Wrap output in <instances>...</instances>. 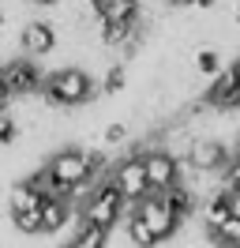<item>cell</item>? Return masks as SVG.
<instances>
[{
	"mask_svg": "<svg viewBox=\"0 0 240 248\" xmlns=\"http://www.w3.org/2000/svg\"><path fill=\"white\" fill-rule=\"evenodd\" d=\"M19 46H23V53H30V57H49V53L57 49V31H53L45 19H30L27 27H23V34H19Z\"/></svg>",
	"mask_w": 240,
	"mask_h": 248,
	"instance_id": "cell-10",
	"label": "cell"
},
{
	"mask_svg": "<svg viewBox=\"0 0 240 248\" xmlns=\"http://www.w3.org/2000/svg\"><path fill=\"white\" fill-rule=\"evenodd\" d=\"M75 207L68 196H42V233H60L72 222Z\"/></svg>",
	"mask_w": 240,
	"mask_h": 248,
	"instance_id": "cell-11",
	"label": "cell"
},
{
	"mask_svg": "<svg viewBox=\"0 0 240 248\" xmlns=\"http://www.w3.org/2000/svg\"><path fill=\"white\" fill-rule=\"evenodd\" d=\"M42 94L53 109H60V106L72 109V106H83V102H94V98L102 94V87H98L83 68H60V72H49V76H45Z\"/></svg>",
	"mask_w": 240,
	"mask_h": 248,
	"instance_id": "cell-1",
	"label": "cell"
},
{
	"mask_svg": "<svg viewBox=\"0 0 240 248\" xmlns=\"http://www.w3.org/2000/svg\"><path fill=\"white\" fill-rule=\"evenodd\" d=\"M109 181L117 185V192L124 196V203H139L143 196H150V181H147V166L143 155H128L109 166Z\"/></svg>",
	"mask_w": 240,
	"mask_h": 248,
	"instance_id": "cell-3",
	"label": "cell"
},
{
	"mask_svg": "<svg viewBox=\"0 0 240 248\" xmlns=\"http://www.w3.org/2000/svg\"><path fill=\"white\" fill-rule=\"evenodd\" d=\"M207 233H210V241H214V245H240V218L229 215L218 230H207Z\"/></svg>",
	"mask_w": 240,
	"mask_h": 248,
	"instance_id": "cell-17",
	"label": "cell"
},
{
	"mask_svg": "<svg viewBox=\"0 0 240 248\" xmlns=\"http://www.w3.org/2000/svg\"><path fill=\"white\" fill-rule=\"evenodd\" d=\"M229 147L218 136H195L192 147H188V162H192L195 173H222V166L229 162Z\"/></svg>",
	"mask_w": 240,
	"mask_h": 248,
	"instance_id": "cell-7",
	"label": "cell"
},
{
	"mask_svg": "<svg viewBox=\"0 0 240 248\" xmlns=\"http://www.w3.org/2000/svg\"><path fill=\"white\" fill-rule=\"evenodd\" d=\"M0 72H4V83L12 87V94H23V98H30V94H42L45 76H42V68L34 64V57H19V61L4 64Z\"/></svg>",
	"mask_w": 240,
	"mask_h": 248,
	"instance_id": "cell-9",
	"label": "cell"
},
{
	"mask_svg": "<svg viewBox=\"0 0 240 248\" xmlns=\"http://www.w3.org/2000/svg\"><path fill=\"white\" fill-rule=\"evenodd\" d=\"M203 102L210 109H218V113H233L240 109V61L229 64V68H218L214 76H210V87L203 94Z\"/></svg>",
	"mask_w": 240,
	"mask_h": 248,
	"instance_id": "cell-4",
	"label": "cell"
},
{
	"mask_svg": "<svg viewBox=\"0 0 240 248\" xmlns=\"http://www.w3.org/2000/svg\"><path fill=\"white\" fill-rule=\"evenodd\" d=\"M124 83H128V68H124V64H113V68L105 72V79H102V94H120Z\"/></svg>",
	"mask_w": 240,
	"mask_h": 248,
	"instance_id": "cell-19",
	"label": "cell"
},
{
	"mask_svg": "<svg viewBox=\"0 0 240 248\" xmlns=\"http://www.w3.org/2000/svg\"><path fill=\"white\" fill-rule=\"evenodd\" d=\"M105 237H109V230H102V226H94V222H79V233L72 237V248H105Z\"/></svg>",
	"mask_w": 240,
	"mask_h": 248,
	"instance_id": "cell-14",
	"label": "cell"
},
{
	"mask_svg": "<svg viewBox=\"0 0 240 248\" xmlns=\"http://www.w3.org/2000/svg\"><path fill=\"white\" fill-rule=\"evenodd\" d=\"M98 19H139V0H105Z\"/></svg>",
	"mask_w": 240,
	"mask_h": 248,
	"instance_id": "cell-15",
	"label": "cell"
},
{
	"mask_svg": "<svg viewBox=\"0 0 240 248\" xmlns=\"http://www.w3.org/2000/svg\"><path fill=\"white\" fill-rule=\"evenodd\" d=\"M143 166H147V181H150V192H165L169 185L180 181V158L165 147H150L143 151Z\"/></svg>",
	"mask_w": 240,
	"mask_h": 248,
	"instance_id": "cell-6",
	"label": "cell"
},
{
	"mask_svg": "<svg viewBox=\"0 0 240 248\" xmlns=\"http://www.w3.org/2000/svg\"><path fill=\"white\" fill-rule=\"evenodd\" d=\"M15 94H12V87L4 83V72H0V109H8V102H12Z\"/></svg>",
	"mask_w": 240,
	"mask_h": 248,
	"instance_id": "cell-24",
	"label": "cell"
},
{
	"mask_svg": "<svg viewBox=\"0 0 240 248\" xmlns=\"http://www.w3.org/2000/svg\"><path fill=\"white\" fill-rule=\"evenodd\" d=\"M30 207H42V192L30 185V181H23V185H15L12 192H8V211H30Z\"/></svg>",
	"mask_w": 240,
	"mask_h": 248,
	"instance_id": "cell-13",
	"label": "cell"
},
{
	"mask_svg": "<svg viewBox=\"0 0 240 248\" xmlns=\"http://www.w3.org/2000/svg\"><path fill=\"white\" fill-rule=\"evenodd\" d=\"M34 8H49V4H60V0H30Z\"/></svg>",
	"mask_w": 240,
	"mask_h": 248,
	"instance_id": "cell-26",
	"label": "cell"
},
{
	"mask_svg": "<svg viewBox=\"0 0 240 248\" xmlns=\"http://www.w3.org/2000/svg\"><path fill=\"white\" fill-rule=\"evenodd\" d=\"M218 177H222V188H225V192H240V158H229Z\"/></svg>",
	"mask_w": 240,
	"mask_h": 248,
	"instance_id": "cell-21",
	"label": "cell"
},
{
	"mask_svg": "<svg viewBox=\"0 0 240 248\" xmlns=\"http://www.w3.org/2000/svg\"><path fill=\"white\" fill-rule=\"evenodd\" d=\"M12 226L19 233H42V207H30V211H15L12 215Z\"/></svg>",
	"mask_w": 240,
	"mask_h": 248,
	"instance_id": "cell-18",
	"label": "cell"
},
{
	"mask_svg": "<svg viewBox=\"0 0 240 248\" xmlns=\"http://www.w3.org/2000/svg\"><path fill=\"white\" fill-rule=\"evenodd\" d=\"M90 4H94V12H98V8H102V4H105V0H90Z\"/></svg>",
	"mask_w": 240,
	"mask_h": 248,
	"instance_id": "cell-27",
	"label": "cell"
},
{
	"mask_svg": "<svg viewBox=\"0 0 240 248\" xmlns=\"http://www.w3.org/2000/svg\"><path fill=\"white\" fill-rule=\"evenodd\" d=\"M132 211L150 226V233H154V241H158V245H165V241H169V237L180 230V222L173 218V211L165 207L162 192H150V196H143L139 203H132Z\"/></svg>",
	"mask_w": 240,
	"mask_h": 248,
	"instance_id": "cell-5",
	"label": "cell"
},
{
	"mask_svg": "<svg viewBox=\"0 0 240 248\" xmlns=\"http://www.w3.org/2000/svg\"><path fill=\"white\" fill-rule=\"evenodd\" d=\"M45 166H49V173H53V181L64 185V188H72L75 181H83V177L90 173L87 151H79V147H64V151H57Z\"/></svg>",
	"mask_w": 240,
	"mask_h": 248,
	"instance_id": "cell-8",
	"label": "cell"
},
{
	"mask_svg": "<svg viewBox=\"0 0 240 248\" xmlns=\"http://www.w3.org/2000/svg\"><path fill=\"white\" fill-rule=\"evenodd\" d=\"M162 200H165V207L173 211V218H177V222H188V218H192V211H195V192H192V185H184V181L169 185V188L162 192Z\"/></svg>",
	"mask_w": 240,
	"mask_h": 248,
	"instance_id": "cell-12",
	"label": "cell"
},
{
	"mask_svg": "<svg viewBox=\"0 0 240 248\" xmlns=\"http://www.w3.org/2000/svg\"><path fill=\"white\" fill-rule=\"evenodd\" d=\"M128 245H135V248H154L158 245L154 233H150V226L135 215V211H132V218H128Z\"/></svg>",
	"mask_w": 240,
	"mask_h": 248,
	"instance_id": "cell-16",
	"label": "cell"
},
{
	"mask_svg": "<svg viewBox=\"0 0 240 248\" xmlns=\"http://www.w3.org/2000/svg\"><path fill=\"white\" fill-rule=\"evenodd\" d=\"M180 8H214V0H173Z\"/></svg>",
	"mask_w": 240,
	"mask_h": 248,
	"instance_id": "cell-25",
	"label": "cell"
},
{
	"mask_svg": "<svg viewBox=\"0 0 240 248\" xmlns=\"http://www.w3.org/2000/svg\"><path fill=\"white\" fill-rule=\"evenodd\" d=\"M195 68H199L203 76H214V72L222 68V57H218V49H214V46H203L199 53H195Z\"/></svg>",
	"mask_w": 240,
	"mask_h": 248,
	"instance_id": "cell-20",
	"label": "cell"
},
{
	"mask_svg": "<svg viewBox=\"0 0 240 248\" xmlns=\"http://www.w3.org/2000/svg\"><path fill=\"white\" fill-rule=\"evenodd\" d=\"M120 140H128V128L124 124H109L105 128V143H120Z\"/></svg>",
	"mask_w": 240,
	"mask_h": 248,
	"instance_id": "cell-23",
	"label": "cell"
},
{
	"mask_svg": "<svg viewBox=\"0 0 240 248\" xmlns=\"http://www.w3.org/2000/svg\"><path fill=\"white\" fill-rule=\"evenodd\" d=\"M15 136H19V124L8 117V109H0V147L15 143Z\"/></svg>",
	"mask_w": 240,
	"mask_h": 248,
	"instance_id": "cell-22",
	"label": "cell"
},
{
	"mask_svg": "<svg viewBox=\"0 0 240 248\" xmlns=\"http://www.w3.org/2000/svg\"><path fill=\"white\" fill-rule=\"evenodd\" d=\"M124 207H128V203H124V196H120L117 185L105 177L102 185L90 192V200L83 203V211H79V215L87 218V222H94V226H102V230L113 233V230H117V222H120V211H124Z\"/></svg>",
	"mask_w": 240,
	"mask_h": 248,
	"instance_id": "cell-2",
	"label": "cell"
}]
</instances>
